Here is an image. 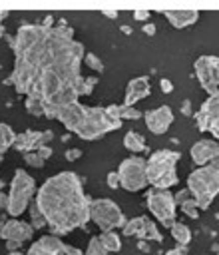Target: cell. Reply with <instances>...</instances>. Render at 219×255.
<instances>
[{
    "instance_id": "9",
    "label": "cell",
    "mask_w": 219,
    "mask_h": 255,
    "mask_svg": "<svg viewBox=\"0 0 219 255\" xmlns=\"http://www.w3.org/2000/svg\"><path fill=\"white\" fill-rule=\"evenodd\" d=\"M117 177H119V187H123L125 191H141L147 185V177H145V159L139 155H131L119 161L117 167Z\"/></svg>"
},
{
    "instance_id": "23",
    "label": "cell",
    "mask_w": 219,
    "mask_h": 255,
    "mask_svg": "<svg viewBox=\"0 0 219 255\" xmlns=\"http://www.w3.org/2000/svg\"><path fill=\"white\" fill-rule=\"evenodd\" d=\"M100 241H102V245L106 247L108 253H113V251L121 249V239H119V235L115 231H104L100 235Z\"/></svg>"
},
{
    "instance_id": "49",
    "label": "cell",
    "mask_w": 219,
    "mask_h": 255,
    "mask_svg": "<svg viewBox=\"0 0 219 255\" xmlns=\"http://www.w3.org/2000/svg\"><path fill=\"white\" fill-rule=\"evenodd\" d=\"M217 255H219V251H217Z\"/></svg>"
},
{
    "instance_id": "42",
    "label": "cell",
    "mask_w": 219,
    "mask_h": 255,
    "mask_svg": "<svg viewBox=\"0 0 219 255\" xmlns=\"http://www.w3.org/2000/svg\"><path fill=\"white\" fill-rule=\"evenodd\" d=\"M143 32H145L147 36H153V34H155V26H153V24H145V26H143Z\"/></svg>"
},
{
    "instance_id": "18",
    "label": "cell",
    "mask_w": 219,
    "mask_h": 255,
    "mask_svg": "<svg viewBox=\"0 0 219 255\" xmlns=\"http://www.w3.org/2000/svg\"><path fill=\"white\" fill-rule=\"evenodd\" d=\"M149 92H151V86H149V78L147 76H137V78L129 80L127 86H125L123 106H135L139 100L147 98Z\"/></svg>"
},
{
    "instance_id": "36",
    "label": "cell",
    "mask_w": 219,
    "mask_h": 255,
    "mask_svg": "<svg viewBox=\"0 0 219 255\" xmlns=\"http://www.w3.org/2000/svg\"><path fill=\"white\" fill-rule=\"evenodd\" d=\"M159 86H161V92H165V94H171V92H173V84H171V80H167V78H161V80H159Z\"/></svg>"
},
{
    "instance_id": "21",
    "label": "cell",
    "mask_w": 219,
    "mask_h": 255,
    "mask_svg": "<svg viewBox=\"0 0 219 255\" xmlns=\"http://www.w3.org/2000/svg\"><path fill=\"white\" fill-rule=\"evenodd\" d=\"M169 231H171V237L177 241V245H189V241H191V229L185 225V223H181V221H175L171 227H169Z\"/></svg>"
},
{
    "instance_id": "26",
    "label": "cell",
    "mask_w": 219,
    "mask_h": 255,
    "mask_svg": "<svg viewBox=\"0 0 219 255\" xmlns=\"http://www.w3.org/2000/svg\"><path fill=\"white\" fill-rule=\"evenodd\" d=\"M84 255H108V251H106V247L102 245L100 237H92V239H90V243H88V249H86V253H84Z\"/></svg>"
},
{
    "instance_id": "30",
    "label": "cell",
    "mask_w": 219,
    "mask_h": 255,
    "mask_svg": "<svg viewBox=\"0 0 219 255\" xmlns=\"http://www.w3.org/2000/svg\"><path fill=\"white\" fill-rule=\"evenodd\" d=\"M96 86H98V78H94V76H90V78H84L80 96H90V94H92V90H94Z\"/></svg>"
},
{
    "instance_id": "45",
    "label": "cell",
    "mask_w": 219,
    "mask_h": 255,
    "mask_svg": "<svg viewBox=\"0 0 219 255\" xmlns=\"http://www.w3.org/2000/svg\"><path fill=\"white\" fill-rule=\"evenodd\" d=\"M121 32H123V34H127V36H129V34H131V28H129V26H121Z\"/></svg>"
},
{
    "instance_id": "28",
    "label": "cell",
    "mask_w": 219,
    "mask_h": 255,
    "mask_svg": "<svg viewBox=\"0 0 219 255\" xmlns=\"http://www.w3.org/2000/svg\"><path fill=\"white\" fill-rule=\"evenodd\" d=\"M84 64L88 66V68H92V70H98V72H104V64H102V60L94 54V52H88V54H84Z\"/></svg>"
},
{
    "instance_id": "8",
    "label": "cell",
    "mask_w": 219,
    "mask_h": 255,
    "mask_svg": "<svg viewBox=\"0 0 219 255\" xmlns=\"http://www.w3.org/2000/svg\"><path fill=\"white\" fill-rule=\"evenodd\" d=\"M145 203H147V209L151 211V215L163 227H171L175 223L177 205H175L173 193L169 189H153L151 187L145 195Z\"/></svg>"
},
{
    "instance_id": "31",
    "label": "cell",
    "mask_w": 219,
    "mask_h": 255,
    "mask_svg": "<svg viewBox=\"0 0 219 255\" xmlns=\"http://www.w3.org/2000/svg\"><path fill=\"white\" fill-rule=\"evenodd\" d=\"M24 155V161L28 165H34V167H44V159L36 153V151H28V153H22Z\"/></svg>"
},
{
    "instance_id": "35",
    "label": "cell",
    "mask_w": 219,
    "mask_h": 255,
    "mask_svg": "<svg viewBox=\"0 0 219 255\" xmlns=\"http://www.w3.org/2000/svg\"><path fill=\"white\" fill-rule=\"evenodd\" d=\"M187 253H189V249H187L185 245H177V247H173V249L165 251L163 255H187Z\"/></svg>"
},
{
    "instance_id": "38",
    "label": "cell",
    "mask_w": 219,
    "mask_h": 255,
    "mask_svg": "<svg viewBox=\"0 0 219 255\" xmlns=\"http://www.w3.org/2000/svg\"><path fill=\"white\" fill-rule=\"evenodd\" d=\"M133 16H135L137 20L145 22V20L149 18V10H139V8H137V10H133Z\"/></svg>"
},
{
    "instance_id": "13",
    "label": "cell",
    "mask_w": 219,
    "mask_h": 255,
    "mask_svg": "<svg viewBox=\"0 0 219 255\" xmlns=\"http://www.w3.org/2000/svg\"><path fill=\"white\" fill-rule=\"evenodd\" d=\"M52 137H54V133H52L50 129H46V131L26 129V131H22V133H18V135L14 137L12 147L18 149V151H22V153L38 151L42 145H48V143L52 141Z\"/></svg>"
},
{
    "instance_id": "47",
    "label": "cell",
    "mask_w": 219,
    "mask_h": 255,
    "mask_svg": "<svg viewBox=\"0 0 219 255\" xmlns=\"http://www.w3.org/2000/svg\"><path fill=\"white\" fill-rule=\"evenodd\" d=\"M2 161H4V153H0V167H2Z\"/></svg>"
},
{
    "instance_id": "41",
    "label": "cell",
    "mask_w": 219,
    "mask_h": 255,
    "mask_svg": "<svg viewBox=\"0 0 219 255\" xmlns=\"http://www.w3.org/2000/svg\"><path fill=\"white\" fill-rule=\"evenodd\" d=\"M0 209H8V193H0Z\"/></svg>"
},
{
    "instance_id": "32",
    "label": "cell",
    "mask_w": 219,
    "mask_h": 255,
    "mask_svg": "<svg viewBox=\"0 0 219 255\" xmlns=\"http://www.w3.org/2000/svg\"><path fill=\"white\" fill-rule=\"evenodd\" d=\"M173 199H175V205H181V203H185L187 199H191V195H189L187 189H181V191L173 193Z\"/></svg>"
},
{
    "instance_id": "15",
    "label": "cell",
    "mask_w": 219,
    "mask_h": 255,
    "mask_svg": "<svg viewBox=\"0 0 219 255\" xmlns=\"http://www.w3.org/2000/svg\"><path fill=\"white\" fill-rule=\"evenodd\" d=\"M171 124H173V110L169 106H159L155 110L145 112V126L155 135L165 133Z\"/></svg>"
},
{
    "instance_id": "48",
    "label": "cell",
    "mask_w": 219,
    "mask_h": 255,
    "mask_svg": "<svg viewBox=\"0 0 219 255\" xmlns=\"http://www.w3.org/2000/svg\"><path fill=\"white\" fill-rule=\"evenodd\" d=\"M0 187H4V181H0Z\"/></svg>"
},
{
    "instance_id": "5",
    "label": "cell",
    "mask_w": 219,
    "mask_h": 255,
    "mask_svg": "<svg viewBox=\"0 0 219 255\" xmlns=\"http://www.w3.org/2000/svg\"><path fill=\"white\" fill-rule=\"evenodd\" d=\"M181 159L179 151L157 149L145 161V177L153 189H169L177 183V161Z\"/></svg>"
},
{
    "instance_id": "22",
    "label": "cell",
    "mask_w": 219,
    "mask_h": 255,
    "mask_svg": "<svg viewBox=\"0 0 219 255\" xmlns=\"http://www.w3.org/2000/svg\"><path fill=\"white\" fill-rule=\"evenodd\" d=\"M123 147L125 149H129V151H143L147 145H145V137L141 135V133H137V131H127L125 135H123Z\"/></svg>"
},
{
    "instance_id": "14",
    "label": "cell",
    "mask_w": 219,
    "mask_h": 255,
    "mask_svg": "<svg viewBox=\"0 0 219 255\" xmlns=\"http://www.w3.org/2000/svg\"><path fill=\"white\" fill-rule=\"evenodd\" d=\"M34 235V227L26 221H20V219H8V221H0V239H6V241H30Z\"/></svg>"
},
{
    "instance_id": "4",
    "label": "cell",
    "mask_w": 219,
    "mask_h": 255,
    "mask_svg": "<svg viewBox=\"0 0 219 255\" xmlns=\"http://www.w3.org/2000/svg\"><path fill=\"white\" fill-rule=\"evenodd\" d=\"M187 191L191 199L197 203L199 211L209 209L219 193V157L207 165L197 167L187 177Z\"/></svg>"
},
{
    "instance_id": "43",
    "label": "cell",
    "mask_w": 219,
    "mask_h": 255,
    "mask_svg": "<svg viewBox=\"0 0 219 255\" xmlns=\"http://www.w3.org/2000/svg\"><path fill=\"white\" fill-rule=\"evenodd\" d=\"M8 16V10H0V38L4 36V28H2V20Z\"/></svg>"
},
{
    "instance_id": "29",
    "label": "cell",
    "mask_w": 219,
    "mask_h": 255,
    "mask_svg": "<svg viewBox=\"0 0 219 255\" xmlns=\"http://www.w3.org/2000/svg\"><path fill=\"white\" fill-rule=\"evenodd\" d=\"M179 207H181V211H183L187 217H191V219H197V217H199V207H197V203H195L193 199H187V201L181 203Z\"/></svg>"
},
{
    "instance_id": "3",
    "label": "cell",
    "mask_w": 219,
    "mask_h": 255,
    "mask_svg": "<svg viewBox=\"0 0 219 255\" xmlns=\"http://www.w3.org/2000/svg\"><path fill=\"white\" fill-rule=\"evenodd\" d=\"M52 118L58 120L74 135H78L82 139H88V141L100 139L106 133L115 131V129L121 128V122L110 118L106 108L84 106L80 102H72V104L56 110Z\"/></svg>"
},
{
    "instance_id": "34",
    "label": "cell",
    "mask_w": 219,
    "mask_h": 255,
    "mask_svg": "<svg viewBox=\"0 0 219 255\" xmlns=\"http://www.w3.org/2000/svg\"><path fill=\"white\" fill-rule=\"evenodd\" d=\"M80 157H82V149H76V147L66 149V159H68V161H76V159H80Z\"/></svg>"
},
{
    "instance_id": "39",
    "label": "cell",
    "mask_w": 219,
    "mask_h": 255,
    "mask_svg": "<svg viewBox=\"0 0 219 255\" xmlns=\"http://www.w3.org/2000/svg\"><path fill=\"white\" fill-rule=\"evenodd\" d=\"M64 255H84V253H82V249H78V247L64 245Z\"/></svg>"
},
{
    "instance_id": "6",
    "label": "cell",
    "mask_w": 219,
    "mask_h": 255,
    "mask_svg": "<svg viewBox=\"0 0 219 255\" xmlns=\"http://www.w3.org/2000/svg\"><path fill=\"white\" fill-rule=\"evenodd\" d=\"M34 193H36L34 177L26 169H16L14 177L10 181V191H8V209H6L8 215L14 219L18 215H22L28 209Z\"/></svg>"
},
{
    "instance_id": "7",
    "label": "cell",
    "mask_w": 219,
    "mask_h": 255,
    "mask_svg": "<svg viewBox=\"0 0 219 255\" xmlns=\"http://www.w3.org/2000/svg\"><path fill=\"white\" fill-rule=\"evenodd\" d=\"M90 221H94L100 231H115L125 225V215L113 199L98 197L90 201Z\"/></svg>"
},
{
    "instance_id": "20",
    "label": "cell",
    "mask_w": 219,
    "mask_h": 255,
    "mask_svg": "<svg viewBox=\"0 0 219 255\" xmlns=\"http://www.w3.org/2000/svg\"><path fill=\"white\" fill-rule=\"evenodd\" d=\"M106 112H108L110 118L119 120V122H121V120H139L141 114H143V112H139L137 108H133V106H123V104H111V106L106 108Z\"/></svg>"
},
{
    "instance_id": "2",
    "label": "cell",
    "mask_w": 219,
    "mask_h": 255,
    "mask_svg": "<svg viewBox=\"0 0 219 255\" xmlns=\"http://www.w3.org/2000/svg\"><path fill=\"white\" fill-rule=\"evenodd\" d=\"M92 197L84 191V179L74 171L48 177L36 191V207L44 215L52 235H66L90 221Z\"/></svg>"
},
{
    "instance_id": "25",
    "label": "cell",
    "mask_w": 219,
    "mask_h": 255,
    "mask_svg": "<svg viewBox=\"0 0 219 255\" xmlns=\"http://www.w3.org/2000/svg\"><path fill=\"white\" fill-rule=\"evenodd\" d=\"M24 106H26V112L30 114V116H46L44 114V106H42V102L40 100H34V98H26V102H24Z\"/></svg>"
},
{
    "instance_id": "19",
    "label": "cell",
    "mask_w": 219,
    "mask_h": 255,
    "mask_svg": "<svg viewBox=\"0 0 219 255\" xmlns=\"http://www.w3.org/2000/svg\"><path fill=\"white\" fill-rule=\"evenodd\" d=\"M163 16L173 28L181 30L199 20V10H163Z\"/></svg>"
},
{
    "instance_id": "46",
    "label": "cell",
    "mask_w": 219,
    "mask_h": 255,
    "mask_svg": "<svg viewBox=\"0 0 219 255\" xmlns=\"http://www.w3.org/2000/svg\"><path fill=\"white\" fill-rule=\"evenodd\" d=\"M8 255H26V253H20V251H10Z\"/></svg>"
},
{
    "instance_id": "24",
    "label": "cell",
    "mask_w": 219,
    "mask_h": 255,
    "mask_svg": "<svg viewBox=\"0 0 219 255\" xmlns=\"http://www.w3.org/2000/svg\"><path fill=\"white\" fill-rule=\"evenodd\" d=\"M14 137H16L14 129H12L8 124H2V122H0V153H4L6 149L12 147Z\"/></svg>"
},
{
    "instance_id": "27",
    "label": "cell",
    "mask_w": 219,
    "mask_h": 255,
    "mask_svg": "<svg viewBox=\"0 0 219 255\" xmlns=\"http://www.w3.org/2000/svg\"><path fill=\"white\" fill-rule=\"evenodd\" d=\"M30 225L34 227V229H42L44 225H46V219H44V215L38 211V207H36V203H32L30 205Z\"/></svg>"
},
{
    "instance_id": "17",
    "label": "cell",
    "mask_w": 219,
    "mask_h": 255,
    "mask_svg": "<svg viewBox=\"0 0 219 255\" xmlns=\"http://www.w3.org/2000/svg\"><path fill=\"white\" fill-rule=\"evenodd\" d=\"M64 241L58 235H42L30 245L26 255H64Z\"/></svg>"
},
{
    "instance_id": "44",
    "label": "cell",
    "mask_w": 219,
    "mask_h": 255,
    "mask_svg": "<svg viewBox=\"0 0 219 255\" xmlns=\"http://www.w3.org/2000/svg\"><path fill=\"white\" fill-rule=\"evenodd\" d=\"M102 14L110 16V18H115V16H117V10H108V8H104V10H102Z\"/></svg>"
},
{
    "instance_id": "12",
    "label": "cell",
    "mask_w": 219,
    "mask_h": 255,
    "mask_svg": "<svg viewBox=\"0 0 219 255\" xmlns=\"http://www.w3.org/2000/svg\"><path fill=\"white\" fill-rule=\"evenodd\" d=\"M121 231H123V235H135L139 241H157V243H161L163 241V235H161V231L157 229V225H155V221H151L149 217H145V215H139V217H133V219H129V221H125V225L121 227Z\"/></svg>"
},
{
    "instance_id": "16",
    "label": "cell",
    "mask_w": 219,
    "mask_h": 255,
    "mask_svg": "<svg viewBox=\"0 0 219 255\" xmlns=\"http://www.w3.org/2000/svg\"><path fill=\"white\" fill-rule=\"evenodd\" d=\"M219 157V143L215 139H197L191 145V159L195 165H207Z\"/></svg>"
},
{
    "instance_id": "11",
    "label": "cell",
    "mask_w": 219,
    "mask_h": 255,
    "mask_svg": "<svg viewBox=\"0 0 219 255\" xmlns=\"http://www.w3.org/2000/svg\"><path fill=\"white\" fill-rule=\"evenodd\" d=\"M195 122L199 131H209L219 143V92L211 94L201 104V108L195 112Z\"/></svg>"
},
{
    "instance_id": "10",
    "label": "cell",
    "mask_w": 219,
    "mask_h": 255,
    "mask_svg": "<svg viewBox=\"0 0 219 255\" xmlns=\"http://www.w3.org/2000/svg\"><path fill=\"white\" fill-rule=\"evenodd\" d=\"M193 70L197 82L209 96L219 92V56H209V54L199 56L193 64Z\"/></svg>"
},
{
    "instance_id": "40",
    "label": "cell",
    "mask_w": 219,
    "mask_h": 255,
    "mask_svg": "<svg viewBox=\"0 0 219 255\" xmlns=\"http://www.w3.org/2000/svg\"><path fill=\"white\" fill-rule=\"evenodd\" d=\"M20 247H22L20 241H6V249H8V253H10V251H20Z\"/></svg>"
},
{
    "instance_id": "33",
    "label": "cell",
    "mask_w": 219,
    "mask_h": 255,
    "mask_svg": "<svg viewBox=\"0 0 219 255\" xmlns=\"http://www.w3.org/2000/svg\"><path fill=\"white\" fill-rule=\"evenodd\" d=\"M108 185L111 187V189H115V187H119V177H117V171H110L108 173Z\"/></svg>"
},
{
    "instance_id": "1",
    "label": "cell",
    "mask_w": 219,
    "mask_h": 255,
    "mask_svg": "<svg viewBox=\"0 0 219 255\" xmlns=\"http://www.w3.org/2000/svg\"><path fill=\"white\" fill-rule=\"evenodd\" d=\"M14 68L4 84L16 94L40 100L44 114L78 102L82 92L84 46L74 38V30L64 22L58 26L24 24L14 40Z\"/></svg>"
},
{
    "instance_id": "37",
    "label": "cell",
    "mask_w": 219,
    "mask_h": 255,
    "mask_svg": "<svg viewBox=\"0 0 219 255\" xmlns=\"http://www.w3.org/2000/svg\"><path fill=\"white\" fill-rule=\"evenodd\" d=\"M36 153H38V155H40V157H42V159L46 161V159H48V157L52 155V147H50V145H42V147H40V149H38Z\"/></svg>"
}]
</instances>
